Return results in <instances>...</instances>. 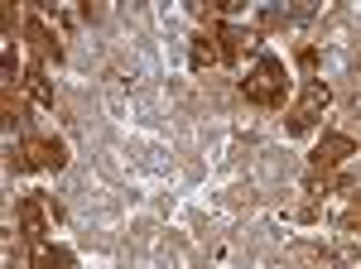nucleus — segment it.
<instances>
[{
  "label": "nucleus",
  "instance_id": "1",
  "mask_svg": "<svg viewBox=\"0 0 361 269\" xmlns=\"http://www.w3.org/2000/svg\"><path fill=\"white\" fill-rule=\"evenodd\" d=\"M241 92H246V101H260V106H279L284 101V63L270 54H260L255 63V73L241 77Z\"/></svg>",
  "mask_w": 361,
  "mask_h": 269
},
{
  "label": "nucleus",
  "instance_id": "2",
  "mask_svg": "<svg viewBox=\"0 0 361 269\" xmlns=\"http://www.w3.org/2000/svg\"><path fill=\"white\" fill-rule=\"evenodd\" d=\"M323 106H328V87H323V82H308V87H304V101H299L294 120H289V130H294V134L313 130V120L323 115Z\"/></svg>",
  "mask_w": 361,
  "mask_h": 269
},
{
  "label": "nucleus",
  "instance_id": "3",
  "mask_svg": "<svg viewBox=\"0 0 361 269\" xmlns=\"http://www.w3.org/2000/svg\"><path fill=\"white\" fill-rule=\"evenodd\" d=\"M29 168H63V144L58 139H34L29 144Z\"/></svg>",
  "mask_w": 361,
  "mask_h": 269
},
{
  "label": "nucleus",
  "instance_id": "4",
  "mask_svg": "<svg viewBox=\"0 0 361 269\" xmlns=\"http://www.w3.org/2000/svg\"><path fill=\"white\" fill-rule=\"evenodd\" d=\"M207 63H217V44L207 34H197L193 39V68H207Z\"/></svg>",
  "mask_w": 361,
  "mask_h": 269
}]
</instances>
